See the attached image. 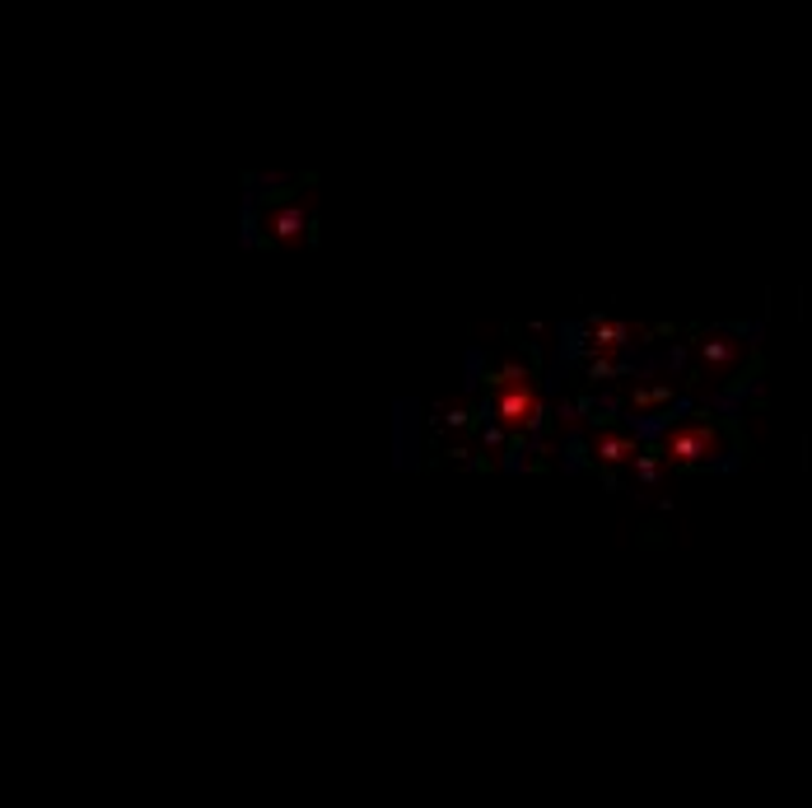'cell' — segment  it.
I'll return each mask as SVG.
<instances>
[{
  "label": "cell",
  "instance_id": "obj_1",
  "mask_svg": "<svg viewBox=\"0 0 812 808\" xmlns=\"http://www.w3.org/2000/svg\"><path fill=\"white\" fill-rule=\"evenodd\" d=\"M495 383H500V402H495L500 421L505 426H532L538 421V393L528 388V375L509 369V375H500Z\"/></svg>",
  "mask_w": 812,
  "mask_h": 808
}]
</instances>
